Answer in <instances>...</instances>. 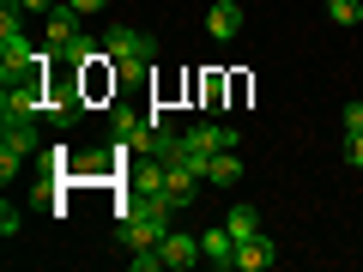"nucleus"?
Masks as SVG:
<instances>
[{"instance_id":"obj_6","label":"nucleus","mask_w":363,"mask_h":272,"mask_svg":"<svg viewBox=\"0 0 363 272\" xmlns=\"http://www.w3.org/2000/svg\"><path fill=\"white\" fill-rule=\"evenodd\" d=\"M182 133H188V145H200V152H236V128H224V121H194V128H182Z\"/></svg>"},{"instance_id":"obj_10","label":"nucleus","mask_w":363,"mask_h":272,"mask_svg":"<svg viewBox=\"0 0 363 272\" xmlns=\"http://www.w3.org/2000/svg\"><path fill=\"white\" fill-rule=\"evenodd\" d=\"M164 194L176 200V206H194V200H200V176H194V169H182V164H164Z\"/></svg>"},{"instance_id":"obj_12","label":"nucleus","mask_w":363,"mask_h":272,"mask_svg":"<svg viewBox=\"0 0 363 272\" xmlns=\"http://www.w3.org/2000/svg\"><path fill=\"white\" fill-rule=\"evenodd\" d=\"M206 181H212V188H236V181H242V157H236V152H212Z\"/></svg>"},{"instance_id":"obj_11","label":"nucleus","mask_w":363,"mask_h":272,"mask_svg":"<svg viewBox=\"0 0 363 272\" xmlns=\"http://www.w3.org/2000/svg\"><path fill=\"white\" fill-rule=\"evenodd\" d=\"M279 266V248H272V236H255V242L236 248V272H267Z\"/></svg>"},{"instance_id":"obj_16","label":"nucleus","mask_w":363,"mask_h":272,"mask_svg":"<svg viewBox=\"0 0 363 272\" xmlns=\"http://www.w3.org/2000/svg\"><path fill=\"white\" fill-rule=\"evenodd\" d=\"M109 133H116V140H140V133H145V115H133V109H109Z\"/></svg>"},{"instance_id":"obj_2","label":"nucleus","mask_w":363,"mask_h":272,"mask_svg":"<svg viewBox=\"0 0 363 272\" xmlns=\"http://www.w3.org/2000/svg\"><path fill=\"white\" fill-rule=\"evenodd\" d=\"M104 55L121 67V79H145V67L157 61V42L145 37V30H133V25H109L104 30Z\"/></svg>"},{"instance_id":"obj_21","label":"nucleus","mask_w":363,"mask_h":272,"mask_svg":"<svg viewBox=\"0 0 363 272\" xmlns=\"http://www.w3.org/2000/svg\"><path fill=\"white\" fill-rule=\"evenodd\" d=\"M67 6H73V13H79V18H91V13H104L109 0H67Z\"/></svg>"},{"instance_id":"obj_14","label":"nucleus","mask_w":363,"mask_h":272,"mask_svg":"<svg viewBox=\"0 0 363 272\" xmlns=\"http://www.w3.org/2000/svg\"><path fill=\"white\" fill-rule=\"evenodd\" d=\"M67 37H79V13H73V6H67V0H61V6H55V13H49V49H61Z\"/></svg>"},{"instance_id":"obj_3","label":"nucleus","mask_w":363,"mask_h":272,"mask_svg":"<svg viewBox=\"0 0 363 272\" xmlns=\"http://www.w3.org/2000/svg\"><path fill=\"white\" fill-rule=\"evenodd\" d=\"M25 73H49V67L30 49V37L13 25V30H0V85H13V79H25Z\"/></svg>"},{"instance_id":"obj_15","label":"nucleus","mask_w":363,"mask_h":272,"mask_svg":"<svg viewBox=\"0 0 363 272\" xmlns=\"http://www.w3.org/2000/svg\"><path fill=\"white\" fill-rule=\"evenodd\" d=\"M224 91H230V79L212 67V73L200 79V109H206V115H212V109H224Z\"/></svg>"},{"instance_id":"obj_5","label":"nucleus","mask_w":363,"mask_h":272,"mask_svg":"<svg viewBox=\"0 0 363 272\" xmlns=\"http://www.w3.org/2000/svg\"><path fill=\"white\" fill-rule=\"evenodd\" d=\"M157 248H164V266H169V272H188V266L206 260V254H200V236H188V230H169Z\"/></svg>"},{"instance_id":"obj_9","label":"nucleus","mask_w":363,"mask_h":272,"mask_svg":"<svg viewBox=\"0 0 363 272\" xmlns=\"http://www.w3.org/2000/svg\"><path fill=\"white\" fill-rule=\"evenodd\" d=\"M200 254H206V266L230 272V266H236V236L218 224V230H206V236H200Z\"/></svg>"},{"instance_id":"obj_4","label":"nucleus","mask_w":363,"mask_h":272,"mask_svg":"<svg viewBox=\"0 0 363 272\" xmlns=\"http://www.w3.org/2000/svg\"><path fill=\"white\" fill-rule=\"evenodd\" d=\"M37 152H43V145H37V128H25V121H6V128H0V181H13Z\"/></svg>"},{"instance_id":"obj_20","label":"nucleus","mask_w":363,"mask_h":272,"mask_svg":"<svg viewBox=\"0 0 363 272\" xmlns=\"http://www.w3.org/2000/svg\"><path fill=\"white\" fill-rule=\"evenodd\" d=\"M345 157H351V169H363V133H345Z\"/></svg>"},{"instance_id":"obj_1","label":"nucleus","mask_w":363,"mask_h":272,"mask_svg":"<svg viewBox=\"0 0 363 272\" xmlns=\"http://www.w3.org/2000/svg\"><path fill=\"white\" fill-rule=\"evenodd\" d=\"M43 79L49 73H25V79H13V85L0 91V128L6 121H25V128L49 121V91H43Z\"/></svg>"},{"instance_id":"obj_22","label":"nucleus","mask_w":363,"mask_h":272,"mask_svg":"<svg viewBox=\"0 0 363 272\" xmlns=\"http://www.w3.org/2000/svg\"><path fill=\"white\" fill-rule=\"evenodd\" d=\"M345 133H363V103H345Z\"/></svg>"},{"instance_id":"obj_19","label":"nucleus","mask_w":363,"mask_h":272,"mask_svg":"<svg viewBox=\"0 0 363 272\" xmlns=\"http://www.w3.org/2000/svg\"><path fill=\"white\" fill-rule=\"evenodd\" d=\"M18 230H25V212L6 206V212H0V236H18Z\"/></svg>"},{"instance_id":"obj_17","label":"nucleus","mask_w":363,"mask_h":272,"mask_svg":"<svg viewBox=\"0 0 363 272\" xmlns=\"http://www.w3.org/2000/svg\"><path fill=\"white\" fill-rule=\"evenodd\" d=\"M327 18L345 25V30H357V25H363V6H357V0H327Z\"/></svg>"},{"instance_id":"obj_8","label":"nucleus","mask_w":363,"mask_h":272,"mask_svg":"<svg viewBox=\"0 0 363 272\" xmlns=\"http://www.w3.org/2000/svg\"><path fill=\"white\" fill-rule=\"evenodd\" d=\"M104 55V37H91V30H79V37L61 42V73H79V67H91Z\"/></svg>"},{"instance_id":"obj_13","label":"nucleus","mask_w":363,"mask_h":272,"mask_svg":"<svg viewBox=\"0 0 363 272\" xmlns=\"http://www.w3.org/2000/svg\"><path fill=\"white\" fill-rule=\"evenodd\" d=\"M224 230L236 236V248H242V242H255V236H260V218H255V206H230V212H224Z\"/></svg>"},{"instance_id":"obj_18","label":"nucleus","mask_w":363,"mask_h":272,"mask_svg":"<svg viewBox=\"0 0 363 272\" xmlns=\"http://www.w3.org/2000/svg\"><path fill=\"white\" fill-rule=\"evenodd\" d=\"M128 266H133V272H157V266H164V248H133Z\"/></svg>"},{"instance_id":"obj_7","label":"nucleus","mask_w":363,"mask_h":272,"mask_svg":"<svg viewBox=\"0 0 363 272\" xmlns=\"http://www.w3.org/2000/svg\"><path fill=\"white\" fill-rule=\"evenodd\" d=\"M236 30H242V6H236V0H212L206 6V37L212 42H236Z\"/></svg>"}]
</instances>
